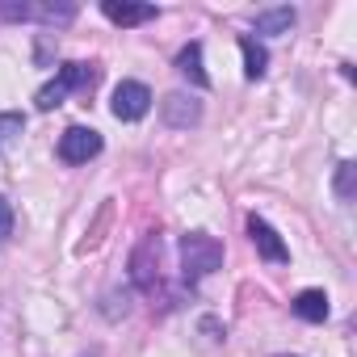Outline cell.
I'll return each mask as SVG.
<instances>
[{
  "mask_svg": "<svg viewBox=\"0 0 357 357\" xmlns=\"http://www.w3.org/2000/svg\"><path fill=\"white\" fill-rule=\"evenodd\" d=\"M176 252H181V278L185 282H202L215 269H223V244L206 231H185Z\"/></svg>",
  "mask_w": 357,
  "mask_h": 357,
  "instance_id": "1",
  "label": "cell"
},
{
  "mask_svg": "<svg viewBox=\"0 0 357 357\" xmlns=\"http://www.w3.org/2000/svg\"><path fill=\"white\" fill-rule=\"evenodd\" d=\"M130 282L139 290L155 294V286H160V236L155 231H147L135 244V252H130Z\"/></svg>",
  "mask_w": 357,
  "mask_h": 357,
  "instance_id": "2",
  "label": "cell"
},
{
  "mask_svg": "<svg viewBox=\"0 0 357 357\" xmlns=\"http://www.w3.org/2000/svg\"><path fill=\"white\" fill-rule=\"evenodd\" d=\"M93 155H101V135L93 126H68L59 135V160L63 164H89Z\"/></svg>",
  "mask_w": 357,
  "mask_h": 357,
  "instance_id": "3",
  "label": "cell"
},
{
  "mask_svg": "<svg viewBox=\"0 0 357 357\" xmlns=\"http://www.w3.org/2000/svg\"><path fill=\"white\" fill-rule=\"evenodd\" d=\"M114 118H122V122H139L147 109H151V89L147 84H139V80H122L118 89H114Z\"/></svg>",
  "mask_w": 357,
  "mask_h": 357,
  "instance_id": "4",
  "label": "cell"
},
{
  "mask_svg": "<svg viewBox=\"0 0 357 357\" xmlns=\"http://www.w3.org/2000/svg\"><path fill=\"white\" fill-rule=\"evenodd\" d=\"M160 118L172 126V130H190L202 122V101H194L190 93H168L160 101Z\"/></svg>",
  "mask_w": 357,
  "mask_h": 357,
  "instance_id": "5",
  "label": "cell"
},
{
  "mask_svg": "<svg viewBox=\"0 0 357 357\" xmlns=\"http://www.w3.org/2000/svg\"><path fill=\"white\" fill-rule=\"evenodd\" d=\"M248 236H252V244H257V252H261L265 261H273V265H286V261H290V248L282 244V236H278L265 219L252 215V219H248Z\"/></svg>",
  "mask_w": 357,
  "mask_h": 357,
  "instance_id": "6",
  "label": "cell"
},
{
  "mask_svg": "<svg viewBox=\"0 0 357 357\" xmlns=\"http://www.w3.org/2000/svg\"><path fill=\"white\" fill-rule=\"evenodd\" d=\"M101 13L114 26H143L155 17V5H139V0H101Z\"/></svg>",
  "mask_w": 357,
  "mask_h": 357,
  "instance_id": "7",
  "label": "cell"
},
{
  "mask_svg": "<svg viewBox=\"0 0 357 357\" xmlns=\"http://www.w3.org/2000/svg\"><path fill=\"white\" fill-rule=\"evenodd\" d=\"M176 72H181L194 89H211V76H206V68H202V43L181 47V55H176Z\"/></svg>",
  "mask_w": 357,
  "mask_h": 357,
  "instance_id": "8",
  "label": "cell"
},
{
  "mask_svg": "<svg viewBox=\"0 0 357 357\" xmlns=\"http://www.w3.org/2000/svg\"><path fill=\"white\" fill-rule=\"evenodd\" d=\"M294 22H298V13H294L290 5H278V9H261V13L252 17L257 34H290V30H294Z\"/></svg>",
  "mask_w": 357,
  "mask_h": 357,
  "instance_id": "9",
  "label": "cell"
},
{
  "mask_svg": "<svg viewBox=\"0 0 357 357\" xmlns=\"http://www.w3.org/2000/svg\"><path fill=\"white\" fill-rule=\"evenodd\" d=\"M30 22L68 26V22H76V5H72V0H43V5H30Z\"/></svg>",
  "mask_w": 357,
  "mask_h": 357,
  "instance_id": "10",
  "label": "cell"
},
{
  "mask_svg": "<svg viewBox=\"0 0 357 357\" xmlns=\"http://www.w3.org/2000/svg\"><path fill=\"white\" fill-rule=\"evenodd\" d=\"M290 307H294V315L307 319V324H324V319H328V294H324V290H298Z\"/></svg>",
  "mask_w": 357,
  "mask_h": 357,
  "instance_id": "11",
  "label": "cell"
},
{
  "mask_svg": "<svg viewBox=\"0 0 357 357\" xmlns=\"http://www.w3.org/2000/svg\"><path fill=\"white\" fill-rule=\"evenodd\" d=\"M59 80H63L68 93H93L97 68H93V63H63V68H59Z\"/></svg>",
  "mask_w": 357,
  "mask_h": 357,
  "instance_id": "12",
  "label": "cell"
},
{
  "mask_svg": "<svg viewBox=\"0 0 357 357\" xmlns=\"http://www.w3.org/2000/svg\"><path fill=\"white\" fill-rule=\"evenodd\" d=\"M240 51H244V76L248 80H261L269 72V51L257 38H240Z\"/></svg>",
  "mask_w": 357,
  "mask_h": 357,
  "instance_id": "13",
  "label": "cell"
},
{
  "mask_svg": "<svg viewBox=\"0 0 357 357\" xmlns=\"http://www.w3.org/2000/svg\"><path fill=\"white\" fill-rule=\"evenodd\" d=\"M336 198L340 202H353L357 198V164L353 160H340L336 164Z\"/></svg>",
  "mask_w": 357,
  "mask_h": 357,
  "instance_id": "14",
  "label": "cell"
},
{
  "mask_svg": "<svg viewBox=\"0 0 357 357\" xmlns=\"http://www.w3.org/2000/svg\"><path fill=\"white\" fill-rule=\"evenodd\" d=\"M63 97H68V89H63V80L55 76V80H47V84L38 89V97H34V105H38L43 114H51V109H59V105H63Z\"/></svg>",
  "mask_w": 357,
  "mask_h": 357,
  "instance_id": "15",
  "label": "cell"
},
{
  "mask_svg": "<svg viewBox=\"0 0 357 357\" xmlns=\"http://www.w3.org/2000/svg\"><path fill=\"white\" fill-rule=\"evenodd\" d=\"M9 236H13V206L0 194V244H9Z\"/></svg>",
  "mask_w": 357,
  "mask_h": 357,
  "instance_id": "16",
  "label": "cell"
},
{
  "mask_svg": "<svg viewBox=\"0 0 357 357\" xmlns=\"http://www.w3.org/2000/svg\"><path fill=\"white\" fill-rule=\"evenodd\" d=\"M22 114H0V143H5V139H13V135H22Z\"/></svg>",
  "mask_w": 357,
  "mask_h": 357,
  "instance_id": "17",
  "label": "cell"
},
{
  "mask_svg": "<svg viewBox=\"0 0 357 357\" xmlns=\"http://www.w3.org/2000/svg\"><path fill=\"white\" fill-rule=\"evenodd\" d=\"M47 59H51V34L38 38V63H47Z\"/></svg>",
  "mask_w": 357,
  "mask_h": 357,
  "instance_id": "18",
  "label": "cell"
},
{
  "mask_svg": "<svg viewBox=\"0 0 357 357\" xmlns=\"http://www.w3.org/2000/svg\"><path fill=\"white\" fill-rule=\"evenodd\" d=\"M278 357H294V353H278Z\"/></svg>",
  "mask_w": 357,
  "mask_h": 357,
  "instance_id": "19",
  "label": "cell"
}]
</instances>
